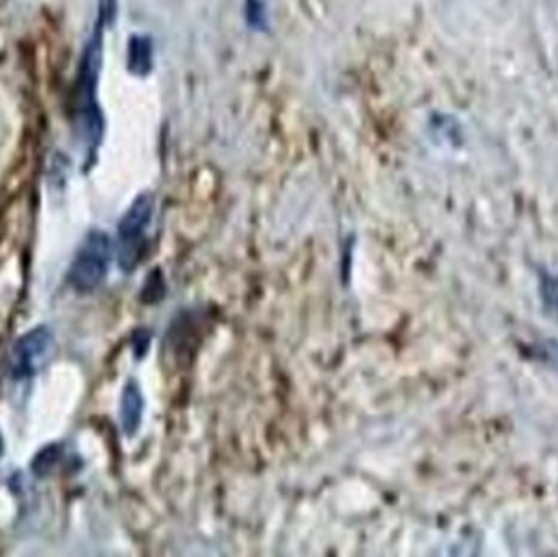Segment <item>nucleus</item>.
<instances>
[{
  "label": "nucleus",
  "instance_id": "nucleus-1",
  "mask_svg": "<svg viewBox=\"0 0 558 557\" xmlns=\"http://www.w3.org/2000/svg\"><path fill=\"white\" fill-rule=\"evenodd\" d=\"M111 258V242L104 232H92L78 249L71 267V283L75 290L87 293L100 287L108 274Z\"/></svg>",
  "mask_w": 558,
  "mask_h": 557
},
{
  "label": "nucleus",
  "instance_id": "nucleus-2",
  "mask_svg": "<svg viewBox=\"0 0 558 557\" xmlns=\"http://www.w3.org/2000/svg\"><path fill=\"white\" fill-rule=\"evenodd\" d=\"M54 349V337L48 327H38L15 343L10 359V370L16 378H28L41 372Z\"/></svg>",
  "mask_w": 558,
  "mask_h": 557
},
{
  "label": "nucleus",
  "instance_id": "nucleus-3",
  "mask_svg": "<svg viewBox=\"0 0 558 557\" xmlns=\"http://www.w3.org/2000/svg\"><path fill=\"white\" fill-rule=\"evenodd\" d=\"M154 213L153 195H141L128 209L120 222V255L121 265L128 270L134 267L140 257V249L143 245L144 235L149 228Z\"/></svg>",
  "mask_w": 558,
  "mask_h": 557
},
{
  "label": "nucleus",
  "instance_id": "nucleus-4",
  "mask_svg": "<svg viewBox=\"0 0 558 557\" xmlns=\"http://www.w3.org/2000/svg\"><path fill=\"white\" fill-rule=\"evenodd\" d=\"M144 401L136 383H128L121 399V425L124 434H136L143 419Z\"/></svg>",
  "mask_w": 558,
  "mask_h": 557
},
{
  "label": "nucleus",
  "instance_id": "nucleus-5",
  "mask_svg": "<svg viewBox=\"0 0 558 557\" xmlns=\"http://www.w3.org/2000/svg\"><path fill=\"white\" fill-rule=\"evenodd\" d=\"M130 65L136 74L144 75L153 68V43L146 36H136L131 41Z\"/></svg>",
  "mask_w": 558,
  "mask_h": 557
},
{
  "label": "nucleus",
  "instance_id": "nucleus-6",
  "mask_svg": "<svg viewBox=\"0 0 558 557\" xmlns=\"http://www.w3.org/2000/svg\"><path fill=\"white\" fill-rule=\"evenodd\" d=\"M245 19L252 28L265 32L268 26V13L264 0H245Z\"/></svg>",
  "mask_w": 558,
  "mask_h": 557
},
{
  "label": "nucleus",
  "instance_id": "nucleus-7",
  "mask_svg": "<svg viewBox=\"0 0 558 557\" xmlns=\"http://www.w3.org/2000/svg\"><path fill=\"white\" fill-rule=\"evenodd\" d=\"M0 453H2V440H0Z\"/></svg>",
  "mask_w": 558,
  "mask_h": 557
}]
</instances>
